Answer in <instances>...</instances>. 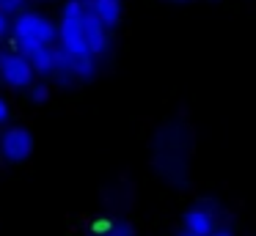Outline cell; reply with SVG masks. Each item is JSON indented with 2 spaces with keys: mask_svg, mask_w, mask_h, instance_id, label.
Masks as SVG:
<instances>
[{
  "mask_svg": "<svg viewBox=\"0 0 256 236\" xmlns=\"http://www.w3.org/2000/svg\"><path fill=\"white\" fill-rule=\"evenodd\" d=\"M88 11L110 27V25H116L118 16H122V3H118V0H91Z\"/></svg>",
  "mask_w": 256,
  "mask_h": 236,
  "instance_id": "obj_8",
  "label": "cell"
},
{
  "mask_svg": "<svg viewBox=\"0 0 256 236\" xmlns=\"http://www.w3.org/2000/svg\"><path fill=\"white\" fill-rule=\"evenodd\" d=\"M17 49L34 71H42V74L56 71V47L52 44H17Z\"/></svg>",
  "mask_w": 256,
  "mask_h": 236,
  "instance_id": "obj_5",
  "label": "cell"
},
{
  "mask_svg": "<svg viewBox=\"0 0 256 236\" xmlns=\"http://www.w3.org/2000/svg\"><path fill=\"white\" fill-rule=\"evenodd\" d=\"M8 121V102L0 96V124H6Z\"/></svg>",
  "mask_w": 256,
  "mask_h": 236,
  "instance_id": "obj_13",
  "label": "cell"
},
{
  "mask_svg": "<svg viewBox=\"0 0 256 236\" xmlns=\"http://www.w3.org/2000/svg\"><path fill=\"white\" fill-rule=\"evenodd\" d=\"M47 93H50V88H47L44 82H30V99H34V102H44Z\"/></svg>",
  "mask_w": 256,
  "mask_h": 236,
  "instance_id": "obj_11",
  "label": "cell"
},
{
  "mask_svg": "<svg viewBox=\"0 0 256 236\" xmlns=\"http://www.w3.org/2000/svg\"><path fill=\"white\" fill-rule=\"evenodd\" d=\"M184 231L193 236H210L215 231V220H212V212L206 203H198V206H190L184 212Z\"/></svg>",
  "mask_w": 256,
  "mask_h": 236,
  "instance_id": "obj_7",
  "label": "cell"
},
{
  "mask_svg": "<svg viewBox=\"0 0 256 236\" xmlns=\"http://www.w3.org/2000/svg\"><path fill=\"white\" fill-rule=\"evenodd\" d=\"M0 151H3V157L8 162H22L34 151V135L25 126H12V129L3 132V137H0Z\"/></svg>",
  "mask_w": 256,
  "mask_h": 236,
  "instance_id": "obj_3",
  "label": "cell"
},
{
  "mask_svg": "<svg viewBox=\"0 0 256 236\" xmlns=\"http://www.w3.org/2000/svg\"><path fill=\"white\" fill-rule=\"evenodd\" d=\"M8 33V14H3V11H0V38L6 36Z\"/></svg>",
  "mask_w": 256,
  "mask_h": 236,
  "instance_id": "obj_14",
  "label": "cell"
},
{
  "mask_svg": "<svg viewBox=\"0 0 256 236\" xmlns=\"http://www.w3.org/2000/svg\"><path fill=\"white\" fill-rule=\"evenodd\" d=\"M83 5L78 0H66L64 3V11H61V25H58V38L69 55H91L88 52V44H86V36H83Z\"/></svg>",
  "mask_w": 256,
  "mask_h": 236,
  "instance_id": "obj_2",
  "label": "cell"
},
{
  "mask_svg": "<svg viewBox=\"0 0 256 236\" xmlns=\"http://www.w3.org/2000/svg\"><path fill=\"white\" fill-rule=\"evenodd\" d=\"M83 36H86V44H88V52L94 55H102L110 44V33H108V25L102 19H96L91 11L83 14Z\"/></svg>",
  "mask_w": 256,
  "mask_h": 236,
  "instance_id": "obj_6",
  "label": "cell"
},
{
  "mask_svg": "<svg viewBox=\"0 0 256 236\" xmlns=\"http://www.w3.org/2000/svg\"><path fill=\"white\" fill-rule=\"evenodd\" d=\"M0 77L14 88H25L34 82V69L20 52H0Z\"/></svg>",
  "mask_w": 256,
  "mask_h": 236,
  "instance_id": "obj_4",
  "label": "cell"
},
{
  "mask_svg": "<svg viewBox=\"0 0 256 236\" xmlns=\"http://www.w3.org/2000/svg\"><path fill=\"white\" fill-rule=\"evenodd\" d=\"M210 236H232V231H212Z\"/></svg>",
  "mask_w": 256,
  "mask_h": 236,
  "instance_id": "obj_15",
  "label": "cell"
},
{
  "mask_svg": "<svg viewBox=\"0 0 256 236\" xmlns=\"http://www.w3.org/2000/svg\"><path fill=\"white\" fill-rule=\"evenodd\" d=\"M96 71V58L94 55H69V74L80 77V80H88Z\"/></svg>",
  "mask_w": 256,
  "mask_h": 236,
  "instance_id": "obj_9",
  "label": "cell"
},
{
  "mask_svg": "<svg viewBox=\"0 0 256 236\" xmlns=\"http://www.w3.org/2000/svg\"><path fill=\"white\" fill-rule=\"evenodd\" d=\"M179 236H193V234H188V231H182V234H179Z\"/></svg>",
  "mask_w": 256,
  "mask_h": 236,
  "instance_id": "obj_16",
  "label": "cell"
},
{
  "mask_svg": "<svg viewBox=\"0 0 256 236\" xmlns=\"http://www.w3.org/2000/svg\"><path fill=\"white\" fill-rule=\"evenodd\" d=\"M25 5V0H0V11L3 14H14V11H20Z\"/></svg>",
  "mask_w": 256,
  "mask_h": 236,
  "instance_id": "obj_12",
  "label": "cell"
},
{
  "mask_svg": "<svg viewBox=\"0 0 256 236\" xmlns=\"http://www.w3.org/2000/svg\"><path fill=\"white\" fill-rule=\"evenodd\" d=\"M100 236H135V234L127 223H113V225H108V228H102Z\"/></svg>",
  "mask_w": 256,
  "mask_h": 236,
  "instance_id": "obj_10",
  "label": "cell"
},
{
  "mask_svg": "<svg viewBox=\"0 0 256 236\" xmlns=\"http://www.w3.org/2000/svg\"><path fill=\"white\" fill-rule=\"evenodd\" d=\"M14 44H52L58 38V25L39 11H22L12 22Z\"/></svg>",
  "mask_w": 256,
  "mask_h": 236,
  "instance_id": "obj_1",
  "label": "cell"
}]
</instances>
